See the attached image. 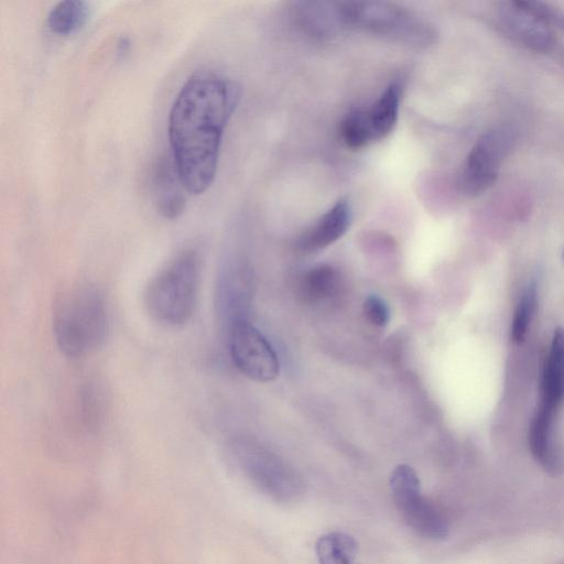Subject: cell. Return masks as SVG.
Returning <instances> with one entry per match:
<instances>
[{"instance_id": "obj_1", "label": "cell", "mask_w": 564, "mask_h": 564, "mask_svg": "<svg viewBox=\"0 0 564 564\" xmlns=\"http://www.w3.org/2000/svg\"><path fill=\"white\" fill-rule=\"evenodd\" d=\"M239 98L234 82L207 68L192 73L175 97L167 134L172 159L187 193L203 194L213 184L224 130Z\"/></svg>"}, {"instance_id": "obj_2", "label": "cell", "mask_w": 564, "mask_h": 564, "mask_svg": "<svg viewBox=\"0 0 564 564\" xmlns=\"http://www.w3.org/2000/svg\"><path fill=\"white\" fill-rule=\"evenodd\" d=\"M53 333L58 349L68 358H80L101 347L109 334L101 291L89 284L64 291L54 304Z\"/></svg>"}, {"instance_id": "obj_3", "label": "cell", "mask_w": 564, "mask_h": 564, "mask_svg": "<svg viewBox=\"0 0 564 564\" xmlns=\"http://www.w3.org/2000/svg\"><path fill=\"white\" fill-rule=\"evenodd\" d=\"M200 257L195 249H184L164 264L144 291V306L150 316L165 326L187 323L197 303Z\"/></svg>"}, {"instance_id": "obj_4", "label": "cell", "mask_w": 564, "mask_h": 564, "mask_svg": "<svg viewBox=\"0 0 564 564\" xmlns=\"http://www.w3.org/2000/svg\"><path fill=\"white\" fill-rule=\"evenodd\" d=\"M344 26L415 46H429L436 31L413 12L390 2H338Z\"/></svg>"}, {"instance_id": "obj_5", "label": "cell", "mask_w": 564, "mask_h": 564, "mask_svg": "<svg viewBox=\"0 0 564 564\" xmlns=\"http://www.w3.org/2000/svg\"><path fill=\"white\" fill-rule=\"evenodd\" d=\"M564 403V328L557 327L552 336L541 381V400L530 424L528 442L535 462H552L560 448L554 426Z\"/></svg>"}, {"instance_id": "obj_6", "label": "cell", "mask_w": 564, "mask_h": 564, "mask_svg": "<svg viewBox=\"0 0 564 564\" xmlns=\"http://www.w3.org/2000/svg\"><path fill=\"white\" fill-rule=\"evenodd\" d=\"M517 142L511 124L499 123L485 131L468 152L457 177V185L466 196H478L497 181L500 166Z\"/></svg>"}, {"instance_id": "obj_7", "label": "cell", "mask_w": 564, "mask_h": 564, "mask_svg": "<svg viewBox=\"0 0 564 564\" xmlns=\"http://www.w3.org/2000/svg\"><path fill=\"white\" fill-rule=\"evenodd\" d=\"M393 500L406 524L419 535L430 540H443L449 527L438 508L421 492L415 470L405 464L394 467L390 476Z\"/></svg>"}, {"instance_id": "obj_8", "label": "cell", "mask_w": 564, "mask_h": 564, "mask_svg": "<svg viewBox=\"0 0 564 564\" xmlns=\"http://www.w3.org/2000/svg\"><path fill=\"white\" fill-rule=\"evenodd\" d=\"M495 21L503 34L530 51L549 53L555 46L553 26L535 1L498 2Z\"/></svg>"}, {"instance_id": "obj_9", "label": "cell", "mask_w": 564, "mask_h": 564, "mask_svg": "<svg viewBox=\"0 0 564 564\" xmlns=\"http://www.w3.org/2000/svg\"><path fill=\"white\" fill-rule=\"evenodd\" d=\"M230 453L242 473L263 494L276 501L297 499L303 489L299 478L284 466L243 441H235Z\"/></svg>"}, {"instance_id": "obj_10", "label": "cell", "mask_w": 564, "mask_h": 564, "mask_svg": "<svg viewBox=\"0 0 564 564\" xmlns=\"http://www.w3.org/2000/svg\"><path fill=\"white\" fill-rule=\"evenodd\" d=\"M228 348L237 369L257 382H269L279 375L278 356L263 334L247 319L228 328Z\"/></svg>"}, {"instance_id": "obj_11", "label": "cell", "mask_w": 564, "mask_h": 564, "mask_svg": "<svg viewBox=\"0 0 564 564\" xmlns=\"http://www.w3.org/2000/svg\"><path fill=\"white\" fill-rule=\"evenodd\" d=\"M149 188L156 210L166 219L180 217L186 205L187 192L173 159L159 156L151 166Z\"/></svg>"}, {"instance_id": "obj_12", "label": "cell", "mask_w": 564, "mask_h": 564, "mask_svg": "<svg viewBox=\"0 0 564 564\" xmlns=\"http://www.w3.org/2000/svg\"><path fill=\"white\" fill-rule=\"evenodd\" d=\"M247 296V279L242 268L228 264L221 268L215 288V308L228 328L242 319Z\"/></svg>"}, {"instance_id": "obj_13", "label": "cell", "mask_w": 564, "mask_h": 564, "mask_svg": "<svg viewBox=\"0 0 564 564\" xmlns=\"http://www.w3.org/2000/svg\"><path fill=\"white\" fill-rule=\"evenodd\" d=\"M352 219L350 204L346 199L333 205L299 240L304 252H314L328 247L340 239L348 230Z\"/></svg>"}, {"instance_id": "obj_14", "label": "cell", "mask_w": 564, "mask_h": 564, "mask_svg": "<svg viewBox=\"0 0 564 564\" xmlns=\"http://www.w3.org/2000/svg\"><path fill=\"white\" fill-rule=\"evenodd\" d=\"M402 85L393 82L381 93L373 105L367 108L373 142L386 139L394 130L400 112Z\"/></svg>"}, {"instance_id": "obj_15", "label": "cell", "mask_w": 564, "mask_h": 564, "mask_svg": "<svg viewBox=\"0 0 564 564\" xmlns=\"http://www.w3.org/2000/svg\"><path fill=\"white\" fill-rule=\"evenodd\" d=\"M295 17L300 25L315 36H328L345 28L338 2H299L295 4Z\"/></svg>"}, {"instance_id": "obj_16", "label": "cell", "mask_w": 564, "mask_h": 564, "mask_svg": "<svg viewBox=\"0 0 564 564\" xmlns=\"http://www.w3.org/2000/svg\"><path fill=\"white\" fill-rule=\"evenodd\" d=\"M89 4L82 0L56 3L47 14L48 29L58 35H69L80 30L89 18Z\"/></svg>"}, {"instance_id": "obj_17", "label": "cell", "mask_w": 564, "mask_h": 564, "mask_svg": "<svg viewBox=\"0 0 564 564\" xmlns=\"http://www.w3.org/2000/svg\"><path fill=\"white\" fill-rule=\"evenodd\" d=\"M319 564H352L357 543L343 532H330L319 536L315 544Z\"/></svg>"}, {"instance_id": "obj_18", "label": "cell", "mask_w": 564, "mask_h": 564, "mask_svg": "<svg viewBox=\"0 0 564 564\" xmlns=\"http://www.w3.org/2000/svg\"><path fill=\"white\" fill-rule=\"evenodd\" d=\"M339 137L350 150H360L373 142L367 108L354 109L341 119Z\"/></svg>"}, {"instance_id": "obj_19", "label": "cell", "mask_w": 564, "mask_h": 564, "mask_svg": "<svg viewBox=\"0 0 564 564\" xmlns=\"http://www.w3.org/2000/svg\"><path fill=\"white\" fill-rule=\"evenodd\" d=\"M337 275L329 265H318L305 273L301 283L304 299L316 302L328 297L335 290Z\"/></svg>"}, {"instance_id": "obj_20", "label": "cell", "mask_w": 564, "mask_h": 564, "mask_svg": "<svg viewBox=\"0 0 564 564\" xmlns=\"http://www.w3.org/2000/svg\"><path fill=\"white\" fill-rule=\"evenodd\" d=\"M538 283L532 280L523 290L514 311L510 329L514 343H521L527 336L538 306Z\"/></svg>"}, {"instance_id": "obj_21", "label": "cell", "mask_w": 564, "mask_h": 564, "mask_svg": "<svg viewBox=\"0 0 564 564\" xmlns=\"http://www.w3.org/2000/svg\"><path fill=\"white\" fill-rule=\"evenodd\" d=\"M366 318L375 326L384 327L390 321V310L386 301L378 295H369L364 302Z\"/></svg>"}, {"instance_id": "obj_22", "label": "cell", "mask_w": 564, "mask_h": 564, "mask_svg": "<svg viewBox=\"0 0 564 564\" xmlns=\"http://www.w3.org/2000/svg\"><path fill=\"white\" fill-rule=\"evenodd\" d=\"M539 10L541 13L545 17V19L551 23L552 26L557 28L562 32H564V12L560 11L555 7L541 2L535 1Z\"/></svg>"}, {"instance_id": "obj_23", "label": "cell", "mask_w": 564, "mask_h": 564, "mask_svg": "<svg viewBox=\"0 0 564 564\" xmlns=\"http://www.w3.org/2000/svg\"><path fill=\"white\" fill-rule=\"evenodd\" d=\"M129 44L130 42L127 37H121L118 42L117 54L123 55L124 53H127Z\"/></svg>"}, {"instance_id": "obj_24", "label": "cell", "mask_w": 564, "mask_h": 564, "mask_svg": "<svg viewBox=\"0 0 564 564\" xmlns=\"http://www.w3.org/2000/svg\"><path fill=\"white\" fill-rule=\"evenodd\" d=\"M557 564H564V558L560 563H557Z\"/></svg>"}, {"instance_id": "obj_25", "label": "cell", "mask_w": 564, "mask_h": 564, "mask_svg": "<svg viewBox=\"0 0 564 564\" xmlns=\"http://www.w3.org/2000/svg\"><path fill=\"white\" fill-rule=\"evenodd\" d=\"M563 258H564V251H563Z\"/></svg>"}]
</instances>
